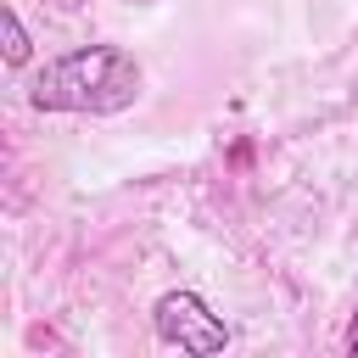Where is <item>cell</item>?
I'll return each instance as SVG.
<instances>
[{"label":"cell","instance_id":"6da1fadb","mask_svg":"<svg viewBox=\"0 0 358 358\" xmlns=\"http://www.w3.org/2000/svg\"><path fill=\"white\" fill-rule=\"evenodd\" d=\"M145 90L140 62L123 45H78L56 62H45L28 84V106L34 112H90V117H112L129 112Z\"/></svg>","mask_w":358,"mask_h":358},{"label":"cell","instance_id":"7a4b0ae2","mask_svg":"<svg viewBox=\"0 0 358 358\" xmlns=\"http://www.w3.org/2000/svg\"><path fill=\"white\" fill-rule=\"evenodd\" d=\"M151 324H157V341H168L190 358H213V352L229 347V324L196 291H162L157 308H151Z\"/></svg>","mask_w":358,"mask_h":358},{"label":"cell","instance_id":"3957f363","mask_svg":"<svg viewBox=\"0 0 358 358\" xmlns=\"http://www.w3.org/2000/svg\"><path fill=\"white\" fill-rule=\"evenodd\" d=\"M0 34H6V62H11V67H22V62L34 56V39H28V28H22V17H17L11 6L0 11Z\"/></svg>","mask_w":358,"mask_h":358},{"label":"cell","instance_id":"277c9868","mask_svg":"<svg viewBox=\"0 0 358 358\" xmlns=\"http://www.w3.org/2000/svg\"><path fill=\"white\" fill-rule=\"evenodd\" d=\"M347 352L358 358V308H352V319H347Z\"/></svg>","mask_w":358,"mask_h":358}]
</instances>
